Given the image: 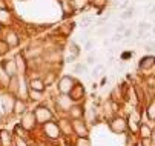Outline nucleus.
Segmentation results:
<instances>
[{
  "mask_svg": "<svg viewBox=\"0 0 155 146\" xmlns=\"http://www.w3.org/2000/svg\"><path fill=\"white\" fill-rule=\"evenodd\" d=\"M32 112H34L35 121L40 123V124H45L46 121H51V120H52V112H51V109H48L46 106H37Z\"/></svg>",
  "mask_w": 155,
  "mask_h": 146,
  "instance_id": "f257e3e1",
  "label": "nucleus"
},
{
  "mask_svg": "<svg viewBox=\"0 0 155 146\" xmlns=\"http://www.w3.org/2000/svg\"><path fill=\"white\" fill-rule=\"evenodd\" d=\"M58 92L60 94H64V95H69V92L72 91V88L75 86V81L72 77H68V75H64L58 80Z\"/></svg>",
  "mask_w": 155,
  "mask_h": 146,
  "instance_id": "f03ea898",
  "label": "nucleus"
},
{
  "mask_svg": "<svg viewBox=\"0 0 155 146\" xmlns=\"http://www.w3.org/2000/svg\"><path fill=\"white\" fill-rule=\"evenodd\" d=\"M43 132H45V135L46 137H49V138H52V140H55V138H58L60 137V128H58V124L55 123V121H46L45 124H43Z\"/></svg>",
  "mask_w": 155,
  "mask_h": 146,
  "instance_id": "7ed1b4c3",
  "label": "nucleus"
},
{
  "mask_svg": "<svg viewBox=\"0 0 155 146\" xmlns=\"http://www.w3.org/2000/svg\"><path fill=\"white\" fill-rule=\"evenodd\" d=\"M35 124H37V121H35L34 112H31V111H26L23 115H21L20 126L23 128L25 131H32V129L35 128Z\"/></svg>",
  "mask_w": 155,
  "mask_h": 146,
  "instance_id": "20e7f679",
  "label": "nucleus"
},
{
  "mask_svg": "<svg viewBox=\"0 0 155 146\" xmlns=\"http://www.w3.org/2000/svg\"><path fill=\"white\" fill-rule=\"evenodd\" d=\"M71 124H72V132H74V134H77L78 137H87L89 131H87L86 123H84L81 118L72 120V121H71Z\"/></svg>",
  "mask_w": 155,
  "mask_h": 146,
  "instance_id": "39448f33",
  "label": "nucleus"
},
{
  "mask_svg": "<svg viewBox=\"0 0 155 146\" xmlns=\"http://www.w3.org/2000/svg\"><path fill=\"white\" fill-rule=\"evenodd\" d=\"M2 68L3 71L6 72V75L11 78V77H15L18 72H17V65H15V60H8V61H3L2 63Z\"/></svg>",
  "mask_w": 155,
  "mask_h": 146,
  "instance_id": "423d86ee",
  "label": "nucleus"
},
{
  "mask_svg": "<svg viewBox=\"0 0 155 146\" xmlns=\"http://www.w3.org/2000/svg\"><path fill=\"white\" fill-rule=\"evenodd\" d=\"M57 106H58V109H61V111H69L71 106H72V100H71V97L61 94V95L57 98Z\"/></svg>",
  "mask_w": 155,
  "mask_h": 146,
  "instance_id": "0eeeda50",
  "label": "nucleus"
},
{
  "mask_svg": "<svg viewBox=\"0 0 155 146\" xmlns=\"http://www.w3.org/2000/svg\"><path fill=\"white\" fill-rule=\"evenodd\" d=\"M17 97H18L20 100H25V98L29 97V88H28V85L25 83L23 78L18 80V85H17Z\"/></svg>",
  "mask_w": 155,
  "mask_h": 146,
  "instance_id": "6e6552de",
  "label": "nucleus"
},
{
  "mask_svg": "<svg viewBox=\"0 0 155 146\" xmlns=\"http://www.w3.org/2000/svg\"><path fill=\"white\" fill-rule=\"evenodd\" d=\"M12 111H14V114H17V115H23V114L28 111L26 101H25V100H20V98H15Z\"/></svg>",
  "mask_w": 155,
  "mask_h": 146,
  "instance_id": "1a4fd4ad",
  "label": "nucleus"
},
{
  "mask_svg": "<svg viewBox=\"0 0 155 146\" xmlns=\"http://www.w3.org/2000/svg\"><path fill=\"white\" fill-rule=\"evenodd\" d=\"M28 88H29V89H32V91L43 92V91H45V88H46V85H45V81L40 80V78H31V80H29Z\"/></svg>",
  "mask_w": 155,
  "mask_h": 146,
  "instance_id": "9d476101",
  "label": "nucleus"
},
{
  "mask_svg": "<svg viewBox=\"0 0 155 146\" xmlns=\"http://www.w3.org/2000/svg\"><path fill=\"white\" fill-rule=\"evenodd\" d=\"M110 129H112L114 132H123L126 129V123L123 118H114L112 121H110Z\"/></svg>",
  "mask_w": 155,
  "mask_h": 146,
  "instance_id": "9b49d317",
  "label": "nucleus"
},
{
  "mask_svg": "<svg viewBox=\"0 0 155 146\" xmlns=\"http://www.w3.org/2000/svg\"><path fill=\"white\" fill-rule=\"evenodd\" d=\"M0 146H12V134L8 131H0Z\"/></svg>",
  "mask_w": 155,
  "mask_h": 146,
  "instance_id": "f8f14e48",
  "label": "nucleus"
},
{
  "mask_svg": "<svg viewBox=\"0 0 155 146\" xmlns=\"http://www.w3.org/2000/svg\"><path fill=\"white\" fill-rule=\"evenodd\" d=\"M5 43L12 48V46H17L18 45V35L14 32V31H8L6 32V40H5Z\"/></svg>",
  "mask_w": 155,
  "mask_h": 146,
  "instance_id": "ddd939ff",
  "label": "nucleus"
},
{
  "mask_svg": "<svg viewBox=\"0 0 155 146\" xmlns=\"http://www.w3.org/2000/svg\"><path fill=\"white\" fill-rule=\"evenodd\" d=\"M58 128H60V132L64 134V135H69L72 132V124H71L69 120H60Z\"/></svg>",
  "mask_w": 155,
  "mask_h": 146,
  "instance_id": "4468645a",
  "label": "nucleus"
},
{
  "mask_svg": "<svg viewBox=\"0 0 155 146\" xmlns=\"http://www.w3.org/2000/svg\"><path fill=\"white\" fill-rule=\"evenodd\" d=\"M2 100H3V109L6 111V112H11L12 111V108H14V101H15V98H12L11 95H3L2 97Z\"/></svg>",
  "mask_w": 155,
  "mask_h": 146,
  "instance_id": "2eb2a0df",
  "label": "nucleus"
},
{
  "mask_svg": "<svg viewBox=\"0 0 155 146\" xmlns=\"http://www.w3.org/2000/svg\"><path fill=\"white\" fill-rule=\"evenodd\" d=\"M84 94V89L81 88V86H74L72 88V91L69 92V97H71V100H78V98H81V95Z\"/></svg>",
  "mask_w": 155,
  "mask_h": 146,
  "instance_id": "dca6fc26",
  "label": "nucleus"
},
{
  "mask_svg": "<svg viewBox=\"0 0 155 146\" xmlns=\"http://www.w3.org/2000/svg\"><path fill=\"white\" fill-rule=\"evenodd\" d=\"M69 115L72 120H77V118H81L83 117V109L80 106H71L69 109Z\"/></svg>",
  "mask_w": 155,
  "mask_h": 146,
  "instance_id": "f3484780",
  "label": "nucleus"
},
{
  "mask_svg": "<svg viewBox=\"0 0 155 146\" xmlns=\"http://www.w3.org/2000/svg\"><path fill=\"white\" fill-rule=\"evenodd\" d=\"M14 60H15V65H17V72L18 74H23L25 69H26V66H25V61H23V58H21V55H17Z\"/></svg>",
  "mask_w": 155,
  "mask_h": 146,
  "instance_id": "a211bd4d",
  "label": "nucleus"
},
{
  "mask_svg": "<svg viewBox=\"0 0 155 146\" xmlns=\"http://www.w3.org/2000/svg\"><path fill=\"white\" fill-rule=\"evenodd\" d=\"M60 3H61V8L63 11L68 14L69 11H72V3H71V0H60Z\"/></svg>",
  "mask_w": 155,
  "mask_h": 146,
  "instance_id": "6ab92c4d",
  "label": "nucleus"
},
{
  "mask_svg": "<svg viewBox=\"0 0 155 146\" xmlns=\"http://www.w3.org/2000/svg\"><path fill=\"white\" fill-rule=\"evenodd\" d=\"M0 83H3V85H9V77H8L6 72L3 71L2 65H0Z\"/></svg>",
  "mask_w": 155,
  "mask_h": 146,
  "instance_id": "aec40b11",
  "label": "nucleus"
},
{
  "mask_svg": "<svg viewBox=\"0 0 155 146\" xmlns=\"http://www.w3.org/2000/svg\"><path fill=\"white\" fill-rule=\"evenodd\" d=\"M75 146H91V143H89V140H87V137H78Z\"/></svg>",
  "mask_w": 155,
  "mask_h": 146,
  "instance_id": "412c9836",
  "label": "nucleus"
},
{
  "mask_svg": "<svg viewBox=\"0 0 155 146\" xmlns=\"http://www.w3.org/2000/svg\"><path fill=\"white\" fill-rule=\"evenodd\" d=\"M86 3H87V0H72V6H75L77 9L84 8V6H86Z\"/></svg>",
  "mask_w": 155,
  "mask_h": 146,
  "instance_id": "4be33fe9",
  "label": "nucleus"
},
{
  "mask_svg": "<svg viewBox=\"0 0 155 146\" xmlns=\"http://www.w3.org/2000/svg\"><path fill=\"white\" fill-rule=\"evenodd\" d=\"M29 97H31L32 100H40V98H41V92H38V91H32V89H29Z\"/></svg>",
  "mask_w": 155,
  "mask_h": 146,
  "instance_id": "5701e85b",
  "label": "nucleus"
},
{
  "mask_svg": "<svg viewBox=\"0 0 155 146\" xmlns=\"http://www.w3.org/2000/svg\"><path fill=\"white\" fill-rule=\"evenodd\" d=\"M14 144H15V146H28L26 140H25V138H21V137H15Z\"/></svg>",
  "mask_w": 155,
  "mask_h": 146,
  "instance_id": "b1692460",
  "label": "nucleus"
},
{
  "mask_svg": "<svg viewBox=\"0 0 155 146\" xmlns=\"http://www.w3.org/2000/svg\"><path fill=\"white\" fill-rule=\"evenodd\" d=\"M8 49H9V46L5 43V41H0V55L6 54V52H8Z\"/></svg>",
  "mask_w": 155,
  "mask_h": 146,
  "instance_id": "393cba45",
  "label": "nucleus"
},
{
  "mask_svg": "<svg viewBox=\"0 0 155 146\" xmlns=\"http://www.w3.org/2000/svg\"><path fill=\"white\" fill-rule=\"evenodd\" d=\"M8 18H9L8 12H6L5 9H0V22H6Z\"/></svg>",
  "mask_w": 155,
  "mask_h": 146,
  "instance_id": "a878e982",
  "label": "nucleus"
},
{
  "mask_svg": "<svg viewBox=\"0 0 155 146\" xmlns=\"http://www.w3.org/2000/svg\"><path fill=\"white\" fill-rule=\"evenodd\" d=\"M84 115H86V120H87V121L94 123V109H89V111H87Z\"/></svg>",
  "mask_w": 155,
  "mask_h": 146,
  "instance_id": "bb28decb",
  "label": "nucleus"
},
{
  "mask_svg": "<svg viewBox=\"0 0 155 146\" xmlns=\"http://www.w3.org/2000/svg\"><path fill=\"white\" fill-rule=\"evenodd\" d=\"M83 71H86V65H83V63H77V65H75V72L81 74Z\"/></svg>",
  "mask_w": 155,
  "mask_h": 146,
  "instance_id": "cd10ccee",
  "label": "nucleus"
},
{
  "mask_svg": "<svg viewBox=\"0 0 155 146\" xmlns=\"http://www.w3.org/2000/svg\"><path fill=\"white\" fill-rule=\"evenodd\" d=\"M141 135L143 137H150V131L147 126H141Z\"/></svg>",
  "mask_w": 155,
  "mask_h": 146,
  "instance_id": "c85d7f7f",
  "label": "nucleus"
},
{
  "mask_svg": "<svg viewBox=\"0 0 155 146\" xmlns=\"http://www.w3.org/2000/svg\"><path fill=\"white\" fill-rule=\"evenodd\" d=\"M147 114H149V117H150V118H155V103H153V105H150V108H149Z\"/></svg>",
  "mask_w": 155,
  "mask_h": 146,
  "instance_id": "c756f323",
  "label": "nucleus"
},
{
  "mask_svg": "<svg viewBox=\"0 0 155 146\" xmlns=\"http://www.w3.org/2000/svg\"><path fill=\"white\" fill-rule=\"evenodd\" d=\"M101 69H103V65H97V66L94 68V71H92V75H94V77H97V75L100 74V71H101Z\"/></svg>",
  "mask_w": 155,
  "mask_h": 146,
  "instance_id": "7c9ffc66",
  "label": "nucleus"
},
{
  "mask_svg": "<svg viewBox=\"0 0 155 146\" xmlns=\"http://www.w3.org/2000/svg\"><path fill=\"white\" fill-rule=\"evenodd\" d=\"M14 131L17 132V137H21V134H23V131H25V129L21 128L20 124H17V126H15V129H14Z\"/></svg>",
  "mask_w": 155,
  "mask_h": 146,
  "instance_id": "2f4dec72",
  "label": "nucleus"
},
{
  "mask_svg": "<svg viewBox=\"0 0 155 146\" xmlns=\"http://www.w3.org/2000/svg\"><path fill=\"white\" fill-rule=\"evenodd\" d=\"M92 46H94V41H92V40H87V41H86V45H84V49L91 51V49H92Z\"/></svg>",
  "mask_w": 155,
  "mask_h": 146,
  "instance_id": "473e14b6",
  "label": "nucleus"
},
{
  "mask_svg": "<svg viewBox=\"0 0 155 146\" xmlns=\"http://www.w3.org/2000/svg\"><path fill=\"white\" fill-rule=\"evenodd\" d=\"M130 15H132V8L127 9L126 12H123V14H121V18H127V17H130Z\"/></svg>",
  "mask_w": 155,
  "mask_h": 146,
  "instance_id": "72a5a7b5",
  "label": "nucleus"
},
{
  "mask_svg": "<svg viewBox=\"0 0 155 146\" xmlns=\"http://www.w3.org/2000/svg\"><path fill=\"white\" fill-rule=\"evenodd\" d=\"M95 57L94 55H89V57H87V65H92V63H95Z\"/></svg>",
  "mask_w": 155,
  "mask_h": 146,
  "instance_id": "f704fd0d",
  "label": "nucleus"
},
{
  "mask_svg": "<svg viewBox=\"0 0 155 146\" xmlns=\"http://www.w3.org/2000/svg\"><path fill=\"white\" fill-rule=\"evenodd\" d=\"M121 38H123V35H121V34H115V35L112 37V41H120Z\"/></svg>",
  "mask_w": 155,
  "mask_h": 146,
  "instance_id": "c9c22d12",
  "label": "nucleus"
},
{
  "mask_svg": "<svg viewBox=\"0 0 155 146\" xmlns=\"http://www.w3.org/2000/svg\"><path fill=\"white\" fill-rule=\"evenodd\" d=\"M104 2H106V0H94V5H97V6H103Z\"/></svg>",
  "mask_w": 155,
  "mask_h": 146,
  "instance_id": "e433bc0d",
  "label": "nucleus"
},
{
  "mask_svg": "<svg viewBox=\"0 0 155 146\" xmlns=\"http://www.w3.org/2000/svg\"><path fill=\"white\" fill-rule=\"evenodd\" d=\"M150 28V25H147V23H140V31H143V29H149Z\"/></svg>",
  "mask_w": 155,
  "mask_h": 146,
  "instance_id": "4c0bfd02",
  "label": "nucleus"
},
{
  "mask_svg": "<svg viewBox=\"0 0 155 146\" xmlns=\"http://www.w3.org/2000/svg\"><path fill=\"white\" fill-rule=\"evenodd\" d=\"M74 58H75V55H69V57H66V61H68V63H71V61H74Z\"/></svg>",
  "mask_w": 155,
  "mask_h": 146,
  "instance_id": "58836bf2",
  "label": "nucleus"
},
{
  "mask_svg": "<svg viewBox=\"0 0 155 146\" xmlns=\"http://www.w3.org/2000/svg\"><path fill=\"white\" fill-rule=\"evenodd\" d=\"M117 31H118V32H123V31H126L124 25H118V26H117Z\"/></svg>",
  "mask_w": 155,
  "mask_h": 146,
  "instance_id": "ea45409f",
  "label": "nucleus"
},
{
  "mask_svg": "<svg viewBox=\"0 0 155 146\" xmlns=\"http://www.w3.org/2000/svg\"><path fill=\"white\" fill-rule=\"evenodd\" d=\"M0 9H6V5H5L3 0H0Z\"/></svg>",
  "mask_w": 155,
  "mask_h": 146,
  "instance_id": "a19ab883",
  "label": "nucleus"
},
{
  "mask_svg": "<svg viewBox=\"0 0 155 146\" xmlns=\"http://www.w3.org/2000/svg\"><path fill=\"white\" fill-rule=\"evenodd\" d=\"M137 146H141V144H137Z\"/></svg>",
  "mask_w": 155,
  "mask_h": 146,
  "instance_id": "79ce46f5",
  "label": "nucleus"
}]
</instances>
